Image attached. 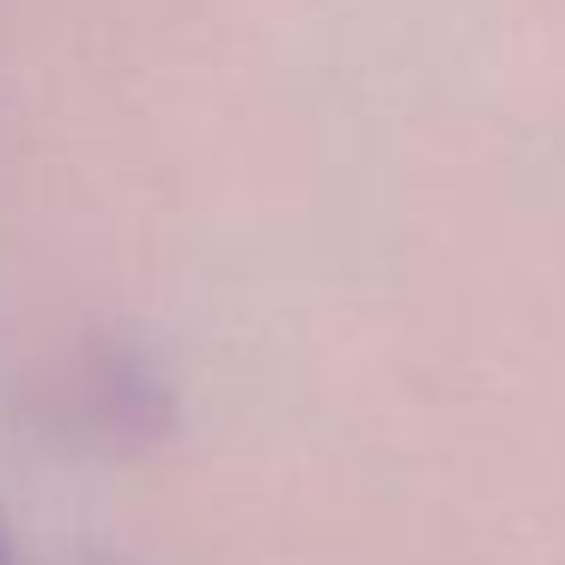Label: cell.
<instances>
[{
	"label": "cell",
	"mask_w": 565,
	"mask_h": 565,
	"mask_svg": "<svg viewBox=\"0 0 565 565\" xmlns=\"http://www.w3.org/2000/svg\"><path fill=\"white\" fill-rule=\"evenodd\" d=\"M0 565H19V547H13V535H7V523H0Z\"/></svg>",
	"instance_id": "1"
}]
</instances>
